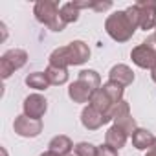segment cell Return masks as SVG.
<instances>
[{"instance_id": "obj_14", "label": "cell", "mask_w": 156, "mask_h": 156, "mask_svg": "<svg viewBox=\"0 0 156 156\" xmlns=\"http://www.w3.org/2000/svg\"><path fill=\"white\" fill-rule=\"evenodd\" d=\"M88 105H92L96 110H99L107 119H108V112H110V108L114 107V103L110 101V98L103 92V88H99V90H96L94 94H92V98H90V103ZM108 123H110V119H108Z\"/></svg>"}, {"instance_id": "obj_17", "label": "cell", "mask_w": 156, "mask_h": 156, "mask_svg": "<svg viewBox=\"0 0 156 156\" xmlns=\"http://www.w3.org/2000/svg\"><path fill=\"white\" fill-rule=\"evenodd\" d=\"M44 73L48 77L50 85H53V87H61V85L68 83V68H59V66L48 64L46 70H44Z\"/></svg>"}, {"instance_id": "obj_13", "label": "cell", "mask_w": 156, "mask_h": 156, "mask_svg": "<svg viewBox=\"0 0 156 156\" xmlns=\"http://www.w3.org/2000/svg\"><path fill=\"white\" fill-rule=\"evenodd\" d=\"M73 147H75L73 141H72L66 134H57V136H53V138L50 140V143H48V149L53 151V152H57L59 156H68V154H72Z\"/></svg>"}, {"instance_id": "obj_6", "label": "cell", "mask_w": 156, "mask_h": 156, "mask_svg": "<svg viewBox=\"0 0 156 156\" xmlns=\"http://www.w3.org/2000/svg\"><path fill=\"white\" fill-rule=\"evenodd\" d=\"M13 130L20 138H37L42 132V119H33L20 114L13 121Z\"/></svg>"}, {"instance_id": "obj_8", "label": "cell", "mask_w": 156, "mask_h": 156, "mask_svg": "<svg viewBox=\"0 0 156 156\" xmlns=\"http://www.w3.org/2000/svg\"><path fill=\"white\" fill-rule=\"evenodd\" d=\"M70 66H81L90 59V48L85 41H72L66 44Z\"/></svg>"}, {"instance_id": "obj_25", "label": "cell", "mask_w": 156, "mask_h": 156, "mask_svg": "<svg viewBox=\"0 0 156 156\" xmlns=\"http://www.w3.org/2000/svg\"><path fill=\"white\" fill-rule=\"evenodd\" d=\"M98 156H119V154H118V151H116V149H112L110 145L103 143V145H99V147H98Z\"/></svg>"}, {"instance_id": "obj_7", "label": "cell", "mask_w": 156, "mask_h": 156, "mask_svg": "<svg viewBox=\"0 0 156 156\" xmlns=\"http://www.w3.org/2000/svg\"><path fill=\"white\" fill-rule=\"evenodd\" d=\"M59 11H61V8L53 0H39L33 6V15H35L37 22H41L44 26H50L59 17Z\"/></svg>"}, {"instance_id": "obj_10", "label": "cell", "mask_w": 156, "mask_h": 156, "mask_svg": "<svg viewBox=\"0 0 156 156\" xmlns=\"http://www.w3.org/2000/svg\"><path fill=\"white\" fill-rule=\"evenodd\" d=\"M108 81H114V83H119L121 87H130L134 83V72L130 66L127 64H114L108 72Z\"/></svg>"}, {"instance_id": "obj_32", "label": "cell", "mask_w": 156, "mask_h": 156, "mask_svg": "<svg viewBox=\"0 0 156 156\" xmlns=\"http://www.w3.org/2000/svg\"><path fill=\"white\" fill-rule=\"evenodd\" d=\"M68 156H75V154H68Z\"/></svg>"}, {"instance_id": "obj_29", "label": "cell", "mask_w": 156, "mask_h": 156, "mask_svg": "<svg viewBox=\"0 0 156 156\" xmlns=\"http://www.w3.org/2000/svg\"><path fill=\"white\" fill-rule=\"evenodd\" d=\"M39 156H59V154H57V152H53V151H50V149H48V151H44V152H41V154H39Z\"/></svg>"}, {"instance_id": "obj_34", "label": "cell", "mask_w": 156, "mask_h": 156, "mask_svg": "<svg viewBox=\"0 0 156 156\" xmlns=\"http://www.w3.org/2000/svg\"><path fill=\"white\" fill-rule=\"evenodd\" d=\"M154 35H156V30H154Z\"/></svg>"}, {"instance_id": "obj_4", "label": "cell", "mask_w": 156, "mask_h": 156, "mask_svg": "<svg viewBox=\"0 0 156 156\" xmlns=\"http://www.w3.org/2000/svg\"><path fill=\"white\" fill-rule=\"evenodd\" d=\"M138 8V17H140V30L151 31L156 30V0H140L136 2Z\"/></svg>"}, {"instance_id": "obj_15", "label": "cell", "mask_w": 156, "mask_h": 156, "mask_svg": "<svg viewBox=\"0 0 156 156\" xmlns=\"http://www.w3.org/2000/svg\"><path fill=\"white\" fill-rule=\"evenodd\" d=\"M130 138H132V145H134L138 151H149V149L154 145V140H156V136H154L151 130L141 129V127H138L136 132H134Z\"/></svg>"}, {"instance_id": "obj_33", "label": "cell", "mask_w": 156, "mask_h": 156, "mask_svg": "<svg viewBox=\"0 0 156 156\" xmlns=\"http://www.w3.org/2000/svg\"><path fill=\"white\" fill-rule=\"evenodd\" d=\"M154 145H156V140H154Z\"/></svg>"}, {"instance_id": "obj_28", "label": "cell", "mask_w": 156, "mask_h": 156, "mask_svg": "<svg viewBox=\"0 0 156 156\" xmlns=\"http://www.w3.org/2000/svg\"><path fill=\"white\" fill-rule=\"evenodd\" d=\"M145 156H156V145H152L149 151H145Z\"/></svg>"}, {"instance_id": "obj_2", "label": "cell", "mask_w": 156, "mask_h": 156, "mask_svg": "<svg viewBox=\"0 0 156 156\" xmlns=\"http://www.w3.org/2000/svg\"><path fill=\"white\" fill-rule=\"evenodd\" d=\"M26 62H28V51L26 50H20V48L8 50L0 57V75H2V79H9L17 70L26 66Z\"/></svg>"}, {"instance_id": "obj_30", "label": "cell", "mask_w": 156, "mask_h": 156, "mask_svg": "<svg viewBox=\"0 0 156 156\" xmlns=\"http://www.w3.org/2000/svg\"><path fill=\"white\" fill-rule=\"evenodd\" d=\"M151 79H152V81L156 83V66H154V68L151 70Z\"/></svg>"}, {"instance_id": "obj_18", "label": "cell", "mask_w": 156, "mask_h": 156, "mask_svg": "<svg viewBox=\"0 0 156 156\" xmlns=\"http://www.w3.org/2000/svg\"><path fill=\"white\" fill-rule=\"evenodd\" d=\"M101 88H103V92H105V94L110 98V101H112L114 105L125 99V98H123V96H125V87H121L119 83H114V81H107V83H105Z\"/></svg>"}, {"instance_id": "obj_23", "label": "cell", "mask_w": 156, "mask_h": 156, "mask_svg": "<svg viewBox=\"0 0 156 156\" xmlns=\"http://www.w3.org/2000/svg\"><path fill=\"white\" fill-rule=\"evenodd\" d=\"M112 123H114V125H119L129 136H132V134L136 132V129H138V123H136V119L132 118V114H127V116H123V118H118V119H114Z\"/></svg>"}, {"instance_id": "obj_3", "label": "cell", "mask_w": 156, "mask_h": 156, "mask_svg": "<svg viewBox=\"0 0 156 156\" xmlns=\"http://www.w3.org/2000/svg\"><path fill=\"white\" fill-rule=\"evenodd\" d=\"M130 59L132 62L138 66V68H143V70H152L156 66V48L141 42L138 46L132 48L130 51Z\"/></svg>"}, {"instance_id": "obj_12", "label": "cell", "mask_w": 156, "mask_h": 156, "mask_svg": "<svg viewBox=\"0 0 156 156\" xmlns=\"http://www.w3.org/2000/svg\"><path fill=\"white\" fill-rule=\"evenodd\" d=\"M127 140H129V134H127L119 125H114V123H112V127H108V130L105 132V143L110 145V147L116 149V151L123 149V147L127 145Z\"/></svg>"}, {"instance_id": "obj_1", "label": "cell", "mask_w": 156, "mask_h": 156, "mask_svg": "<svg viewBox=\"0 0 156 156\" xmlns=\"http://www.w3.org/2000/svg\"><path fill=\"white\" fill-rule=\"evenodd\" d=\"M138 26L132 24V20L129 19V15L123 11H114L107 17L105 20V31L107 35L116 41V42H127L132 39V35L136 33Z\"/></svg>"}, {"instance_id": "obj_27", "label": "cell", "mask_w": 156, "mask_h": 156, "mask_svg": "<svg viewBox=\"0 0 156 156\" xmlns=\"http://www.w3.org/2000/svg\"><path fill=\"white\" fill-rule=\"evenodd\" d=\"M73 4L75 8L83 11V9H94V4H96V0H73Z\"/></svg>"}, {"instance_id": "obj_24", "label": "cell", "mask_w": 156, "mask_h": 156, "mask_svg": "<svg viewBox=\"0 0 156 156\" xmlns=\"http://www.w3.org/2000/svg\"><path fill=\"white\" fill-rule=\"evenodd\" d=\"M127 114H130V105H129V101H127V99H123V101L116 103V105L110 108V112H108V119H110V121H114V119L123 118V116H127Z\"/></svg>"}, {"instance_id": "obj_31", "label": "cell", "mask_w": 156, "mask_h": 156, "mask_svg": "<svg viewBox=\"0 0 156 156\" xmlns=\"http://www.w3.org/2000/svg\"><path fill=\"white\" fill-rule=\"evenodd\" d=\"M2 154H4V156H8V152H6V149H4V147H2Z\"/></svg>"}, {"instance_id": "obj_9", "label": "cell", "mask_w": 156, "mask_h": 156, "mask_svg": "<svg viewBox=\"0 0 156 156\" xmlns=\"http://www.w3.org/2000/svg\"><path fill=\"white\" fill-rule=\"evenodd\" d=\"M108 119L99 112L96 110L92 105H87L83 110H81V125L87 129V130H98L101 129L103 125H107Z\"/></svg>"}, {"instance_id": "obj_20", "label": "cell", "mask_w": 156, "mask_h": 156, "mask_svg": "<svg viewBox=\"0 0 156 156\" xmlns=\"http://www.w3.org/2000/svg\"><path fill=\"white\" fill-rule=\"evenodd\" d=\"M77 79L83 81V83H87L94 92L103 87V85H101V75H99L96 70H81L79 75H77Z\"/></svg>"}, {"instance_id": "obj_22", "label": "cell", "mask_w": 156, "mask_h": 156, "mask_svg": "<svg viewBox=\"0 0 156 156\" xmlns=\"http://www.w3.org/2000/svg\"><path fill=\"white\" fill-rule=\"evenodd\" d=\"M73 154L75 156H98V145L90 141H79L73 147Z\"/></svg>"}, {"instance_id": "obj_5", "label": "cell", "mask_w": 156, "mask_h": 156, "mask_svg": "<svg viewBox=\"0 0 156 156\" xmlns=\"http://www.w3.org/2000/svg\"><path fill=\"white\" fill-rule=\"evenodd\" d=\"M46 110H48V99L39 92L30 94L22 103V114L33 119H42Z\"/></svg>"}, {"instance_id": "obj_19", "label": "cell", "mask_w": 156, "mask_h": 156, "mask_svg": "<svg viewBox=\"0 0 156 156\" xmlns=\"http://www.w3.org/2000/svg\"><path fill=\"white\" fill-rule=\"evenodd\" d=\"M50 64L51 66H59V68H68L70 66V59H68V48L66 46H59L50 53Z\"/></svg>"}, {"instance_id": "obj_21", "label": "cell", "mask_w": 156, "mask_h": 156, "mask_svg": "<svg viewBox=\"0 0 156 156\" xmlns=\"http://www.w3.org/2000/svg\"><path fill=\"white\" fill-rule=\"evenodd\" d=\"M59 15H61V19H62L66 24H73V22L79 20L81 11L75 8V4H73V2H66V4H62V6H61Z\"/></svg>"}, {"instance_id": "obj_11", "label": "cell", "mask_w": 156, "mask_h": 156, "mask_svg": "<svg viewBox=\"0 0 156 156\" xmlns=\"http://www.w3.org/2000/svg\"><path fill=\"white\" fill-rule=\"evenodd\" d=\"M92 94H94V90H92L87 83H83V81H79V79H75V81L70 83V87H68V98H70L73 103H90Z\"/></svg>"}, {"instance_id": "obj_16", "label": "cell", "mask_w": 156, "mask_h": 156, "mask_svg": "<svg viewBox=\"0 0 156 156\" xmlns=\"http://www.w3.org/2000/svg\"><path fill=\"white\" fill-rule=\"evenodd\" d=\"M24 83H26L30 88L37 90V92H44V90H48V88L51 87L44 72H31V73H28L26 79H24Z\"/></svg>"}, {"instance_id": "obj_26", "label": "cell", "mask_w": 156, "mask_h": 156, "mask_svg": "<svg viewBox=\"0 0 156 156\" xmlns=\"http://www.w3.org/2000/svg\"><path fill=\"white\" fill-rule=\"evenodd\" d=\"M112 8V2L110 0H96V4H94V9L92 11H96V13H103V11H108Z\"/></svg>"}]
</instances>
